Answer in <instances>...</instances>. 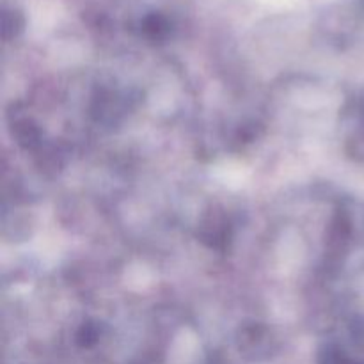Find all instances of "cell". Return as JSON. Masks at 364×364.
I'll return each mask as SVG.
<instances>
[{
    "mask_svg": "<svg viewBox=\"0 0 364 364\" xmlns=\"http://www.w3.org/2000/svg\"><path fill=\"white\" fill-rule=\"evenodd\" d=\"M14 135H16L18 139V144L25 149L36 148V146L39 144V139H41V132H39L38 127L28 119L21 121V123L16 124V128H14Z\"/></svg>",
    "mask_w": 364,
    "mask_h": 364,
    "instance_id": "cell-1",
    "label": "cell"
},
{
    "mask_svg": "<svg viewBox=\"0 0 364 364\" xmlns=\"http://www.w3.org/2000/svg\"><path fill=\"white\" fill-rule=\"evenodd\" d=\"M98 340V327L92 326V323H84V327L78 333V343L89 347V345L96 343Z\"/></svg>",
    "mask_w": 364,
    "mask_h": 364,
    "instance_id": "cell-2",
    "label": "cell"
}]
</instances>
